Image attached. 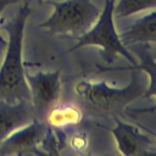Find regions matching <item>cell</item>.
<instances>
[{
    "mask_svg": "<svg viewBox=\"0 0 156 156\" xmlns=\"http://www.w3.org/2000/svg\"><path fill=\"white\" fill-rule=\"evenodd\" d=\"M29 13V0H24L16 13L1 23L7 33V44L4 62L0 66V100L6 102L30 101V90L22 60L24 27Z\"/></svg>",
    "mask_w": 156,
    "mask_h": 156,
    "instance_id": "6da1fadb",
    "label": "cell"
},
{
    "mask_svg": "<svg viewBox=\"0 0 156 156\" xmlns=\"http://www.w3.org/2000/svg\"><path fill=\"white\" fill-rule=\"evenodd\" d=\"M129 69L132 71L130 82L122 88L110 87L105 80H80L74 85V95L90 117L116 118L129 104L141 98L146 89V74L140 69Z\"/></svg>",
    "mask_w": 156,
    "mask_h": 156,
    "instance_id": "7a4b0ae2",
    "label": "cell"
},
{
    "mask_svg": "<svg viewBox=\"0 0 156 156\" xmlns=\"http://www.w3.org/2000/svg\"><path fill=\"white\" fill-rule=\"evenodd\" d=\"M116 0H105L104 9L94 23V26L84 34L78 37L77 43L68 49L67 52L76 51L84 46H99L101 56L108 65L113 63L118 56L124 57L130 66H135L136 61L128 50V48L121 41V38L115 27L113 7Z\"/></svg>",
    "mask_w": 156,
    "mask_h": 156,
    "instance_id": "3957f363",
    "label": "cell"
},
{
    "mask_svg": "<svg viewBox=\"0 0 156 156\" xmlns=\"http://www.w3.org/2000/svg\"><path fill=\"white\" fill-rule=\"evenodd\" d=\"M52 6L51 16L39 24L49 34L80 37L96 22L100 9L91 0H46Z\"/></svg>",
    "mask_w": 156,
    "mask_h": 156,
    "instance_id": "277c9868",
    "label": "cell"
},
{
    "mask_svg": "<svg viewBox=\"0 0 156 156\" xmlns=\"http://www.w3.org/2000/svg\"><path fill=\"white\" fill-rule=\"evenodd\" d=\"M60 74V69L51 72L39 71L35 74H29L26 72V79L30 90V102L34 111V118L45 121L48 112L56 105L61 90Z\"/></svg>",
    "mask_w": 156,
    "mask_h": 156,
    "instance_id": "5b68a950",
    "label": "cell"
},
{
    "mask_svg": "<svg viewBox=\"0 0 156 156\" xmlns=\"http://www.w3.org/2000/svg\"><path fill=\"white\" fill-rule=\"evenodd\" d=\"M48 127L45 121L33 118L28 124L16 129L0 143V155H45L41 144Z\"/></svg>",
    "mask_w": 156,
    "mask_h": 156,
    "instance_id": "8992f818",
    "label": "cell"
},
{
    "mask_svg": "<svg viewBox=\"0 0 156 156\" xmlns=\"http://www.w3.org/2000/svg\"><path fill=\"white\" fill-rule=\"evenodd\" d=\"M116 140V147L121 155H147L156 154V145L151 139V134L136 126L122 122L115 118V127L108 128Z\"/></svg>",
    "mask_w": 156,
    "mask_h": 156,
    "instance_id": "52a82bcc",
    "label": "cell"
},
{
    "mask_svg": "<svg viewBox=\"0 0 156 156\" xmlns=\"http://www.w3.org/2000/svg\"><path fill=\"white\" fill-rule=\"evenodd\" d=\"M34 118L30 101L6 102L0 100V143L16 129L28 124Z\"/></svg>",
    "mask_w": 156,
    "mask_h": 156,
    "instance_id": "ba28073f",
    "label": "cell"
},
{
    "mask_svg": "<svg viewBox=\"0 0 156 156\" xmlns=\"http://www.w3.org/2000/svg\"><path fill=\"white\" fill-rule=\"evenodd\" d=\"M126 46L156 41V9L139 17L118 33Z\"/></svg>",
    "mask_w": 156,
    "mask_h": 156,
    "instance_id": "9c48e42d",
    "label": "cell"
},
{
    "mask_svg": "<svg viewBox=\"0 0 156 156\" xmlns=\"http://www.w3.org/2000/svg\"><path fill=\"white\" fill-rule=\"evenodd\" d=\"M136 49L135 54L139 57V63H136L135 66L130 67L134 69H140L143 72H145L146 77L149 78V84L146 85V89L144 90L141 98L146 99L150 96H155L156 98V61L150 56V54L146 50L145 44H136ZM133 112L135 113H149V112H156V104L152 107H141V108H135L133 110Z\"/></svg>",
    "mask_w": 156,
    "mask_h": 156,
    "instance_id": "30bf717a",
    "label": "cell"
},
{
    "mask_svg": "<svg viewBox=\"0 0 156 156\" xmlns=\"http://www.w3.org/2000/svg\"><path fill=\"white\" fill-rule=\"evenodd\" d=\"M82 111L72 105L54 106L48 112L45 122L51 128L63 129L66 127H72L82 121Z\"/></svg>",
    "mask_w": 156,
    "mask_h": 156,
    "instance_id": "8fae6325",
    "label": "cell"
},
{
    "mask_svg": "<svg viewBox=\"0 0 156 156\" xmlns=\"http://www.w3.org/2000/svg\"><path fill=\"white\" fill-rule=\"evenodd\" d=\"M156 9V0H118L115 2L113 17L124 18L143 11Z\"/></svg>",
    "mask_w": 156,
    "mask_h": 156,
    "instance_id": "7c38bea8",
    "label": "cell"
},
{
    "mask_svg": "<svg viewBox=\"0 0 156 156\" xmlns=\"http://www.w3.org/2000/svg\"><path fill=\"white\" fill-rule=\"evenodd\" d=\"M67 143H68V146L71 149H73L74 151L83 152L89 145V139H88V135L84 132H78V133L72 134L68 138Z\"/></svg>",
    "mask_w": 156,
    "mask_h": 156,
    "instance_id": "4fadbf2b",
    "label": "cell"
},
{
    "mask_svg": "<svg viewBox=\"0 0 156 156\" xmlns=\"http://www.w3.org/2000/svg\"><path fill=\"white\" fill-rule=\"evenodd\" d=\"M18 1H21V0H0V15L2 13V11L5 10L6 6H9V5H11V4H15V2H18ZM0 46H1L2 49H4V46H5V39L2 38L1 33H0Z\"/></svg>",
    "mask_w": 156,
    "mask_h": 156,
    "instance_id": "5bb4252c",
    "label": "cell"
},
{
    "mask_svg": "<svg viewBox=\"0 0 156 156\" xmlns=\"http://www.w3.org/2000/svg\"><path fill=\"white\" fill-rule=\"evenodd\" d=\"M147 52L150 54V56L156 61V41L155 43H150V44H145Z\"/></svg>",
    "mask_w": 156,
    "mask_h": 156,
    "instance_id": "9a60e30c",
    "label": "cell"
},
{
    "mask_svg": "<svg viewBox=\"0 0 156 156\" xmlns=\"http://www.w3.org/2000/svg\"><path fill=\"white\" fill-rule=\"evenodd\" d=\"M140 128H143V129H145V130H147V132H149V133H150V134H151L152 136H155V139H156V133H155V132H152V130H150V129H147V128H146V127H144V126H140Z\"/></svg>",
    "mask_w": 156,
    "mask_h": 156,
    "instance_id": "2e32d148",
    "label": "cell"
},
{
    "mask_svg": "<svg viewBox=\"0 0 156 156\" xmlns=\"http://www.w3.org/2000/svg\"><path fill=\"white\" fill-rule=\"evenodd\" d=\"M1 50H2V48H1V46H0V55H1Z\"/></svg>",
    "mask_w": 156,
    "mask_h": 156,
    "instance_id": "e0dca14e",
    "label": "cell"
}]
</instances>
